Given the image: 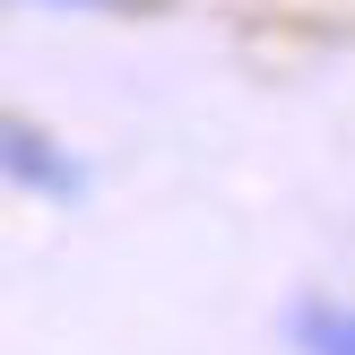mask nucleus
Here are the masks:
<instances>
[{"mask_svg": "<svg viewBox=\"0 0 355 355\" xmlns=\"http://www.w3.org/2000/svg\"><path fill=\"white\" fill-rule=\"evenodd\" d=\"M0 173H9V182H26V191H52V200H69V191H78V165H69L44 130H26V121H9V113H0Z\"/></svg>", "mask_w": 355, "mask_h": 355, "instance_id": "f257e3e1", "label": "nucleus"}, {"mask_svg": "<svg viewBox=\"0 0 355 355\" xmlns=\"http://www.w3.org/2000/svg\"><path fill=\"white\" fill-rule=\"evenodd\" d=\"M286 338L304 355H355V304H321V295H304V304L286 312Z\"/></svg>", "mask_w": 355, "mask_h": 355, "instance_id": "f03ea898", "label": "nucleus"}, {"mask_svg": "<svg viewBox=\"0 0 355 355\" xmlns=\"http://www.w3.org/2000/svg\"><path fill=\"white\" fill-rule=\"evenodd\" d=\"M52 9H96V0H52Z\"/></svg>", "mask_w": 355, "mask_h": 355, "instance_id": "7ed1b4c3", "label": "nucleus"}]
</instances>
